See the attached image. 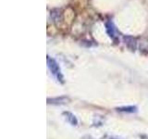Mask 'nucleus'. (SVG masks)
Wrapping results in <instances>:
<instances>
[{"instance_id": "1", "label": "nucleus", "mask_w": 148, "mask_h": 139, "mask_svg": "<svg viewBox=\"0 0 148 139\" xmlns=\"http://www.w3.org/2000/svg\"><path fill=\"white\" fill-rule=\"evenodd\" d=\"M47 65H48V68L50 70L51 73L58 79V81L60 83H63V75H62V72H61V70H60L58 64L57 63L55 59L51 58L49 57H47Z\"/></svg>"}, {"instance_id": "2", "label": "nucleus", "mask_w": 148, "mask_h": 139, "mask_svg": "<svg viewBox=\"0 0 148 139\" xmlns=\"http://www.w3.org/2000/svg\"><path fill=\"white\" fill-rule=\"evenodd\" d=\"M63 115L65 116V118H66L67 122L69 123H71L72 126H77L78 125V120L73 113L69 112V111H65V112H63Z\"/></svg>"}, {"instance_id": "3", "label": "nucleus", "mask_w": 148, "mask_h": 139, "mask_svg": "<svg viewBox=\"0 0 148 139\" xmlns=\"http://www.w3.org/2000/svg\"><path fill=\"white\" fill-rule=\"evenodd\" d=\"M117 110L119 112H127V113H134L137 112V108L134 106H127V107H119L117 108Z\"/></svg>"}, {"instance_id": "4", "label": "nucleus", "mask_w": 148, "mask_h": 139, "mask_svg": "<svg viewBox=\"0 0 148 139\" xmlns=\"http://www.w3.org/2000/svg\"><path fill=\"white\" fill-rule=\"evenodd\" d=\"M67 100L66 97H60V98H52V99H50L48 98L47 99V102H50V103H53V102L55 101H57L56 102V104H62V103H65V101ZM49 103V104H50Z\"/></svg>"}, {"instance_id": "5", "label": "nucleus", "mask_w": 148, "mask_h": 139, "mask_svg": "<svg viewBox=\"0 0 148 139\" xmlns=\"http://www.w3.org/2000/svg\"><path fill=\"white\" fill-rule=\"evenodd\" d=\"M106 27H108V32L110 37H112L113 39H115V29L112 25V23H108V24L106 25Z\"/></svg>"}, {"instance_id": "6", "label": "nucleus", "mask_w": 148, "mask_h": 139, "mask_svg": "<svg viewBox=\"0 0 148 139\" xmlns=\"http://www.w3.org/2000/svg\"><path fill=\"white\" fill-rule=\"evenodd\" d=\"M110 139H118V138H113V137H111Z\"/></svg>"}]
</instances>
